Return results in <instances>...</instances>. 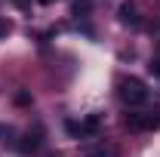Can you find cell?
Returning a JSON list of instances; mask_svg holds the SVG:
<instances>
[{"mask_svg":"<svg viewBox=\"0 0 160 157\" xmlns=\"http://www.w3.org/2000/svg\"><path fill=\"white\" fill-rule=\"evenodd\" d=\"M12 3H16L19 9H31V0H12Z\"/></svg>","mask_w":160,"mask_h":157,"instance_id":"obj_10","label":"cell"},{"mask_svg":"<svg viewBox=\"0 0 160 157\" xmlns=\"http://www.w3.org/2000/svg\"><path fill=\"white\" fill-rule=\"evenodd\" d=\"M99 129H102V117H99V114H89L83 123L68 120V133L77 136V139H92V136H99Z\"/></svg>","mask_w":160,"mask_h":157,"instance_id":"obj_2","label":"cell"},{"mask_svg":"<svg viewBox=\"0 0 160 157\" xmlns=\"http://www.w3.org/2000/svg\"><path fill=\"white\" fill-rule=\"evenodd\" d=\"M9 31H12V22H9V19H0V40L6 37Z\"/></svg>","mask_w":160,"mask_h":157,"instance_id":"obj_8","label":"cell"},{"mask_svg":"<svg viewBox=\"0 0 160 157\" xmlns=\"http://www.w3.org/2000/svg\"><path fill=\"white\" fill-rule=\"evenodd\" d=\"M40 3H52V0H40Z\"/></svg>","mask_w":160,"mask_h":157,"instance_id":"obj_12","label":"cell"},{"mask_svg":"<svg viewBox=\"0 0 160 157\" xmlns=\"http://www.w3.org/2000/svg\"><path fill=\"white\" fill-rule=\"evenodd\" d=\"M117 16H120V25H129V28H139V25H142V19H139V9H136V3H120Z\"/></svg>","mask_w":160,"mask_h":157,"instance_id":"obj_5","label":"cell"},{"mask_svg":"<svg viewBox=\"0 0 160 157\" xmlns=\"http://www.w3.org/2000/svg\"><path fill=\"white\" fill-rule=\"evenodd\" d=\"M120 99L126 105H145L148 102V86L139 77H123L120 80Z\"/></svg>","mask_w":160,"mask_h":157,"instance_id":"obj_1","label":"cell"},{"mask_svg":"<svg viewBox=\"0 0 160 157\" xmlns=\"http://www.w3.org/2000/svg\"><path fill=\"white\" fill-rule=\"evenodd\" d=\"M49 157H62V154H49Z\"/></svg>","mask_w":160,"mask_h":157,"instance_id":"obj_13","label":"cell"},{"mask_svg":"<svg viewBox=\"0 0 160 157\" xmlns=\"http://www.w3.org/2000/svg\"><path fill=\"white\" fill-rule=\"evenodd\" d=\"M71 13L74 16H89L92 13V0H74L71 3Z\"/></svg>","mask_w":160,"mask_h":157,"instance_id":"obj_6","label":"cell"},{"mask_svg":"<svg viewBox=\"0 0 160 157\" xmlns=\"http://www.w3.org/2000/svg\"><path fill=\"white\" fill-rule=\"evenodd\" d=\"M3 133H6V129H3V126H0V136H3Z\"/></svg>","mask_w":160,"mask_h":157,"instance_id":"obj_11","label":"cell"},{"mask_svg":"<svg viewBox=\"0 0 160 157\" xmlns=\"http://www.w3.org/2000/svg\"><path fill=\"white\" fill-rule=\"evenodd\" d=\"M40 142H43V139H40V129H37V133H25V136H22V142L16 145V151H19L22 157H28V154H37Z\"/></svg>","mask_w":160,"mask_h":157,"instance_id":"obj_4","label":"cell"},{"mask_svg":"<svg viewBox=\"0 0 160 157\" xmlns=\"http://www.w3.org/2000/svg\"><path fill=\"white\" fill-rule=\"evenodd\" d=\"M148 71L154 74V77L160 80V59H151V65H148Z\"/></svg>","mask_w":160,"mask_h":157,"instance_id":"obj_9","label":"cell"},{"mask_svg":"<svg viewBox=\"0 0 160 157\" xmlns=\"http://www.w3.org/2000/svg\"><path fill=\"white\" fill-rule=\"evenodd\" d=\"M126 126L136 129V133H148V129H157L160 126V117L157 114H142V111H136V114H126Z\"/></svg>","mask_w":160,"mask_h":157,"instance_id":"obj_3","label":"cell"},{"mask_svg":"<svg viewBox=\"0 0 160 157\" xmlns=\"http://www.w3.org/2000/svg\"><path fill=\"white\" fill-rule=\"evenodd\" d=\"M16 105H22V108H25V105H31V93H25V89L16 93Z\"/></svg>","mask_w":160,"mask_h":157,"instance_id":"obj_7","label":"cell"}]
</instances>
